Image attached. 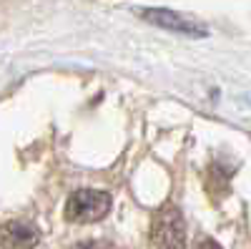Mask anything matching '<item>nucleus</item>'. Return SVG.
Segmentation results:
<instances>
[{
	"label": "nucleus",
	"instance_id": "obj_4",
	"mask_svg": "<svg viewBox=\"0 0 251 249\" xmlns=\"http://www.w3.org/2000/svg\"><path fill=\"white\" fill-rule=\"evenodd\" d=\"M38 242H40V232L30 221L13 219L3 224V229H0V247L3 249H35Z\"/></svg>",
	"mask_w": 251,
	"mask_h": 249
},
{
	"label": "nucleus",
	"instance_id": "obj_3",
	"mask_svg": "<svg viewBox=\"0 0 251 249\" xmlns=\"http://www.w3.org/2000/svg\"><path fill=\"white\" fill-rule=\"evenodd\" d=\"M136 13L146 23L163 28V30H171V33H178V35H186V38H206L208 35V28L203 23H199L194 18H186L171 8H138Z\"/></svg>",
	"mask_w": 251,
	"mask_h": 249
},
{
	"label": "nucleus",
	"instance_id": "obj_2",
	"mask_svg": "<svg viewBox=\"0 0 251 249\" xmlns=\"http://www.w3.org/2000/svg\"><path fill=\"white\" fill-rule=\"evenodd\" d=\"M108 212H111V194L108 192L78 189L71 194L63 217L71 224H93V221H100Z\"/></svg>",
	"mask_w": 251,
	"mask_h": 249
},
{
	"label": "nucleus",
	"instance_id": "obj_1",
	"mask_svg": "<svg viewBox=\"0 0 251 249\" xmlns=\"http://www.w3.org/2000/svg\"><path fill=\"white\" fill-rule=\"evenodd\" d=\"M153 249H186V219L176 204H163L151 217Z\"/></svg>",
	"mask_w": 251,
	"mask_h": 249
},
{
	"label": "nucleus",
	"instance_id": "obj_6",
	"mask_svg": "<svg viewBox=\"0 0 251 249\" xmlns=\"http://www.w3.org/2000/svg\"><path fill=\"white\" fill-rule=\"evenodd\" d=\"M73 249H106L100 242H78Z\"/></svg>",
	"mask_w": 251,
	"mask_h": 249
},
{
	"label": "nucleus",
	"instance_id": "obj_5",
	"mask_svg": "<svg viewBox=\"0 0 251 249\" xmlns=\"http://www.w3.org/2000/svg\"><path fill=\"white\" fill-rule=\"evenodd\" d=\"M194 249H221V244H219L216 239H211V237H206V239H201Z\"/></svg>",
	"mask_w": 251,
	"mask_h": 249
}]
</instances>
